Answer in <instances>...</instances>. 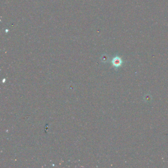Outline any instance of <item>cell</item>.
Listing matches in <instances>:
<instances>
[{
    "instance_id": "6da1fadb",
    "label": "cell",
    "mask_w": 168,
    "mask_h": 168,
    "mask_svg": "<svg viewBox=\"0 0 168 168\" xmlns=\"http://www.w3.org/2000/svg\"><path fill=\"white\" fill-rule=\"evenodd\" d=\"M112 62L114 66L116 67H119L120 66H121L122 64V60L119 57H116L113 59Z\"/></svg>"
}]
</instances>
